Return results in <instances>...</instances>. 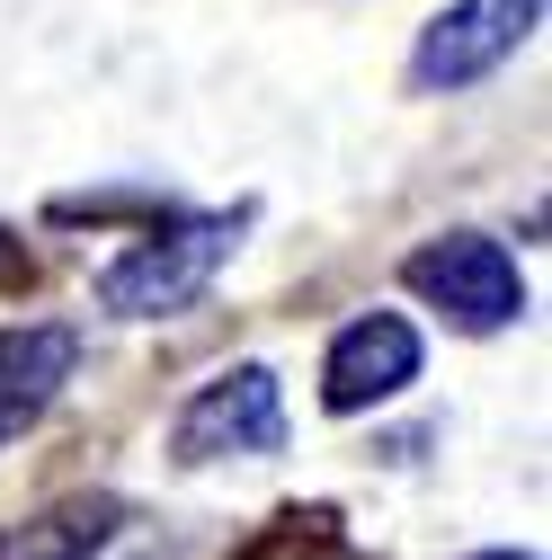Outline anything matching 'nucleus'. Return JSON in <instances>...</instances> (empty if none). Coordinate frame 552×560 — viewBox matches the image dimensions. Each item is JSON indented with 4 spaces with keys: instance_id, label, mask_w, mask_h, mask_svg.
<instances>
[{
    "instance_id": "8",
    "label": "nucleus",
    "mask_w": 552,
    "mask_h": 560,
    "mask_svg": "<svg viewBox=\"0 0 552 560\" xmlns=\"http://www.w3.org/2000/svg\"><path fill=\"white\" fill-rule=\"evenodd\" d=\"M0 276H27V258H19V249H10V241H0Z\"/></svg>"
},
{
    "instance_id": "9",
    "label": "nucleus",
    "mask_w": 552,
    "mask_h": 560,
    "mask_svg": "<svg viewBox=\"0 0 552 560\" xmlns=\"http://www.w3.org/2000/svg\"><path fill=\"white\" fill-rule=\"evenodd\" d=\"M481 560H517V551H481Z\"/></svg>"
},
{
    "instance_id": "2",
    "label": "nucleus",
    "mask_w": 552,
    "mask_h": 560,
    "mask_svg": "<svg viewBox=\"0 0 552 560\" xmlns=\"http://www.w3.org/2000/svg\"><path fill=\"white\" fill-rule=\"evenodd\" d=\"M401 276H410V294H419V303H437L472 338H491V329H508L526 312V276H517V258L491 232H446L428 249H410Z\"/></svg>"
},
{
    "instance_id": "3",
    "label": "nucleus",
    "mask_w": 552,
    "mask_h": 560,
    "mask_svg": "<svg viewBox=\"0 0 552 560\" xmlns=\"http://www.w3.org/2000/svg\"><path fill=\"white\" fill-rule=\"evenodd\" d=\"M543 19V0H455V10L428 19L419 54H410V81L419 90H472V81H491L499 62L534 36Z\"/></svg>"
},
{
    "instance_id": "1",
    "label": "nucleus",
    "mask_w": 552,
    "mask_h": 560,
    "mask_svg": "<svg viewBox=\"0 0 552 560\" xmlns=\"http://www.w3.org/2000/svg\"><path fill=\"white\" fill-rule=\"evenodd\" d=\"M232 258V214H187L170 232H143L107 276H99V303L125 312V320H161V312H187L215 267Z\"/></svg>"
},
{
    "instance_id": "5",
    "label": "nucleus",
    "mask_w": 552,
    "mask_h": 560,
    "mask_svg": "<svg viewBox=\"0 0 552 560\" xmlns=\"http://www.w3.org/2000/svg\"><path fill=\"white\" fill-rule=\"evenodd\" d=\"M410 383H419V329H410L401 312L348 320V329L330 338V357H321V400L338 418H357V409H375V400H392Z\"/></svg>"
},
{
    "instance_id": "4",
    "label": "nucleus",
    "mask_w": 552,
    "mask_h": 560,
    "mask_svg": "<svg viewBox=\"0 0 552 560\" xmlns=\"http://www.w3.org/2000/svg\"><path fill=\"white\" fill-rule=\"evenodd\" d=\"M286 445V400H276L267 365L215 374L179 409V463H223V454H276Z\"/></svg>"
},
{
    "instance_id": "6",
    "label": "nucleus",
    "mask_w": 552,
    "mask_h": 560,
    "mask_svg": "<svg viewBox=\"0 0 552 560\" xmlns=\"http://www.w3.org/2000/svg\"><path fill=\"white\" fill-rule=\"evenodd\" d=\"M72 365H81V338H72V329H54V320L0 329V445H10V436H27L36 418L62 400Z\"/></svg>"
},
{
    "instance_id": "7",
    "label": "nucleus",
    "mask_w": 552,
    "mask_h": 560,
    "mask_svg": "<svg viewBox=\"0 0 552 560\" xmlns=\"http://www.w3.org/2000/svg\"><path fill=\"white\" fill-rule=\"evenodd\" d=\"M232 560H366L348 542V525H338L330 508H286V516H267Z\"/></svg>"
}]
</instances>
